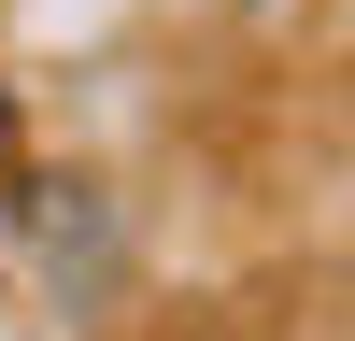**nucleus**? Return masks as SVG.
Here are the masks:
<instances>
[{
    "instance_id": "f257e3e1",
    "label": "nucleus",
    "mask_w": 355,
    "mask_h": 341,
    "mask_svg": "<svg viewBox=\"0 0 355 341\" xmlns=\"http://www.w3.org/2000/svg\"><path fill=\"white\" fill-rule=\"evenodd\" d=\"M0 170H15V100H0Z\"/></svg>"
}]
</instances>
